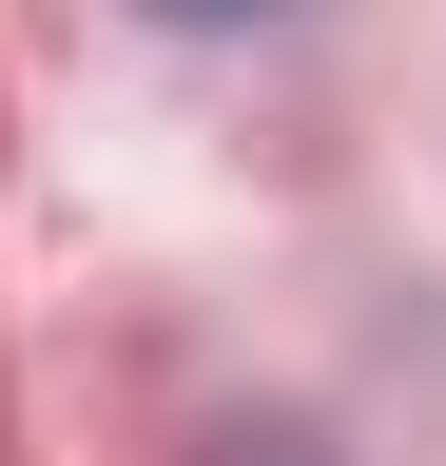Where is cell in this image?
Masks as SVG:
<instances>
[{"mask_svg": "<svg viewBox=\"0 0 446 466\" xmlns=\"http://www.w3.org/2000/svg\"><path fill=\"white\" fill-rule=\"evenodd\" d=\"M155 20H272V0H155Z\"/></svg>", "mask_w": 446, "mask_h": 466, "instance_id": "obj_1", "label": "cell"}]
</instances>
